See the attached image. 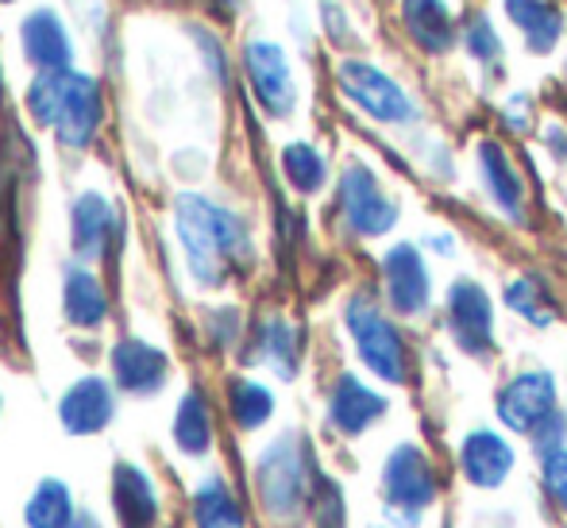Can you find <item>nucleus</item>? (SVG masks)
<instances>
[{"mask_svg":"<svg viewBox=\"0 0 567 528\" xmlns=\"http://www.w3.org/2000/svg\"><path fill=\"white\" fill-rule=\"evenodd\" d=\"M174 224H178V239L186 247L189 270H194V278L202 286H220L251 255L244 220L197 194L178 197Z\"/></svg>","mask_w":567,"mask_h":528,"instance_id":"obj_1","label":"nucleus"},{"mask_svg":"<svg viewBox=\"0 0 567 528\" xmlns=\"http://www.w3.org/2000/svg\"><path fill=\"white\" fill-rule=\"evenodd\" d=\"M28 108L39 124L54 127V135L66 147H90L101 127V116H105L97 82L85 74H70V70L39 74L35 85L28 90Z\"/></svg>","mask_w":567,"mask_h":528,"instance_id":"obj_2","label":"nucleus"},{"mask_svg":"<svg viewBox=\"0 0 567 528\" xmlns=\"http://www.w3.org/2000/svg\"><path fill=\"white\" fill-rule=\"evenodd\" d=\"M313 463H309V447L298 436H278L267 452L259 455L255 467V486H259V501L275 521H290L309 506L313 494Z\"/></svg>","mask_w":567,"mask_h":528,"instance_id":"obj_3","label":"nucleus"},{"mask_svg":"<svg viewBox=\"0 0 567 528\" xmlns=\"http://www.w3.org/2000/svg\"><path fill=\"white\" fill-rule=\"evenodd\" d=\"M343 324H348L367 371L379 382L402 386L405 374H410V351H405V340L394 328V320L382 313L367 293H355V298L348 301V309H343Z\"/></svg>","mask_w":567,"mask_h":528,"instance_id":"obj_4","label":"nucleus"},{"mask_svg":"<svg viewBox=\"0 0 567 528\" xmlns=\"http://www.w3.org/2000/svg\"><path fill=\"white\" fill-rule=\"evenodd\" d=\"M441 478L429 459V452L413 439H402L382 463V501L405 525H417L436 506Z\"/></svg>","mask_w":567,"mask_h":528,"instance_id":"obj_5","label":"nucleus"},{"mask_svg":"<svg viewBox=\"0 0 567 528\" xmlns=\"http://www.w3.org/2000/svg\"><path fill=\"white\" fill-rule=\"evenodd\" d=\"M337 82L343 97L363 108L371 120H379V124H410L417 116V105L410 101V93L390 74H382L379 66H371V62H359V59L340 62Z\"/></svg>","mask_w":567,"mask_h":528,"instance_id":"obj_6","label":"nucleus"},{"mask_svg":"<svg viewBox=\"0 0 567 528\" xmlns=\"http://www.w3.org/2000/svg\"><path fill=\"white\" fill-rule=\"evenodd\" d=\"M340 213L348 220V228L363 239L386 236L398 224V205L386 189L379 186L371 170L363 163H351L340 174Z\"/></svg>","mask_w":567,"mask_h":528,"instance_id":"obj_7","label":"nucleus"},{"mask_svg":"<svg viewBox=\"0 0 567 528\" xmlns=\"http://www.w3.org/2000/svg\"><path fill=\"white\" fill-rule=\"evenodd\" d=\"M494 413H498V421L506 424L509 432L533 436L553 413H560L556 410V379L548 371L514 374V379L498 390V397H494Z\"/></svg>","mask_w":567,"mask_h":528,"instance_id":"obj_8","label":"nucleus"},{"mask_svg":"<svg viewBox=\"0 0 567 528\" xmlns=\"http://www.w3.org/2000/svg\"><path fill=\"white\" fill-rule=\"evenodd\" d=\"M449 328L467 355H491L494 348V306L491 293L471 278L449 290Z\"/></svg>","mask_w":567,"mask_h":528,"instance_id":"obj_9","label":"nucleus"},{"mask_svg":"<svg viewBox=\"0 0 567 528\" xmlns=\"http://www.w3.org/2000/svg\"><path fill=\"white\" fill-rule=\"evenodd\" d=\"M382 278H386V301L398 317H421L433 301V282L429 267L413 244H394L382 259Z\"/></svg>","mask_w":567,"mask_h":528,"instance_id":"obj_10","label":"nucleus"},{"mask_svg":"<svg viewBox=\"0 0 567 528\" xmlns=\"http://www.w3.org/2000/svg\"><path fill=\"white\" fill-rule=\"evenodd\" d=\"M517 467V452L502 432L494 428H475L463 436L460 444V470L471 486L478 490H498Z\"/></svg>","mask_w":567,"mask_h":528,"instance_id":"obj_11","label":"nucleus"},{"mask_svg":"<svg viewBox=\"0 0 567 528\" xmlns=\"http://www.w3.org/2000/svg\"><path fill=\"white\" fill-rule=\"evenodd\" d=\"M247 62V77H251V90L259 97V105L270 112V116H290L293 112V74L290 62H286L282 46L278 43H247L244 51Z\"/></svg>","mask_w":567,"mask_h":528,"instance_id":"obj_12","label":"nucleus"},{"mask_svg":"<svg viewBox=\"0 0 567 528\" xmlns=\"http://www.w3.org/2000/svg\"><path fill=\"white\" fill-rule=\"evenodd\" d=\"M382 413H386V397L379 390H371L355 374H340L329 397V424L340 436H363L374 421H382Z\"/></svg>","mask_w":567,"mask_h":528,"instance_id":"obj_13","label":"nucleus"},{"mask_svg":"<svg viewBox=\"0 0 567 528\" xmlns=\"http://www.w3.org/2000/svg\"><path fill=\"white\" fill-rule=\"evenodd\" d=\"M171 374V359L143 340H120L113 348V379L127 394H158Z\"/></svg>","mask_w":567,"mask_h":528,"instance_id":"obj_14","label":"nucleus"},{"mask_svg":"<svg viewBox=\"0 0 567 528\" xmlns=\"http://www.w3.org/2000/svg\"><path fill=\"white\" fill-rule=\"evenodd\" d=\"M59 417L74 436H93L113 421V390L105 379H82L62 394Z\"/></svg>","mask_w":567,"mask_h":528,"instance_id":"obj_15","label":"nucleus"},{"mask_svg":"<svg viewBox=\"0 0 567 528\" xmlns=\"http://www.w3.org/2000/svg\"><path fill=\"white\" fill-rule=\"evenodd\" d=\"M113 509L124 528H155L158 521V490L147 478V470L132 463L113 467Z\"/></svg>","mask_w":567,"mask_h":528,"instance_id":"obj_16","label":"nucleus"},{"mask_svg":"<svg viewBox=\"0 0 567 528\" xmlns=\"http://www.w3.org/2000/svg\"><path fill=\"white\" fill-rule=\"evenodd\" d=\"M478 170H483V182H486V189H491L494 205H498L506 216H514V220H522L525 216V182H522V174H517V166L509 163L502 143H494V139L478 143Z\"/></svg>","mask_w":567,"mask_h":528,"instance_id":"obj_17","label":"nucleus"},{"mask_svg":"<svg viewBox=\"0 0 567 528\" xmlns=\"http://www.w3.org/2000/svg\"><path fill=\"white\" fill-rule=\"evenodd\" d=\"M20 39H23V51H28V59L35 62L43 74L70 66V54H74V51H70V35H66V28H62L54 12H31L28 20H23V28H20Z\"/></svg>","mask_w":567,"mask_h":528,"instance_id":"obj_18","label":"nucleus"},{"mask_svg":"<svg viewBox=\"0 0 567 528\" xmlns=\"http://www.w3.org/2000/svg\"><path fill=\"white\" fill-rule=\"evenodd\" d=\"M402 20L421 51L444 54L455 43V20L444 0H402Z\"/></svg>","mask_w":567,"mask_h":528,"instance_id":"obj_19","label":"nucleus"},{"mask_svg":"<svg viewBox=\"0 0 567 528\" xmlns=\"http://www.w3.org/2000/svg\"><path fill=\"white\" fill-rule=\"evenodd\" d=\"M113 239V209L101 194H82L74 201V251L78 259L93 262L105 255Z\"/></svg>","mask_w":567,"mask_h":528,"instance_id":"obj_20","label":"nucleus"},{"mask_svg":"<svg viewBox=\"0 0 567 528\" xmlns=\"http://www.w3.org/2000/svg\"><path fill=\"white\" fill-rule=\"evenodd\" d=\"M506 15L522 28L529 51L548 54L564 35V15L553 0H506Z\"/></svg>","mask_w":567,"mask_h":528,"instance_id":"obj_21","label":"nucleus"},{"mask_svg":"<svg viewBox=\"0 0 567 528\" xmlns=\"http://www.w3.org/2000/svg\"><path fill=\"white\" fill-rule=\"evenodd\" d=\"M194 521L197 528H244V509L225 478H205L194 494Z\"/></svg>","mask_w":567,"mask_h":528,"instance_id":"obj_22","label":"nucleus"},{"mask_svg":"<svg viewBox=\"0 0 567 528\" xmlns=\"http://www.w3.org/2000/svg\"><path fill=\"white\" fill-rule=\"evenodd\" d=\"M23 521L28 528H74V498H70L66 483L43 478L23 509Z\"/></svg>","mask_w":567,"mask_h":528,"instance_id":"obj_23","label":"nucleus"},{"mask_svg":"<svg viewBox=\"0 0 567 528\" xmlns=\"http://www.w3.org/2000/svg\"><path fill=\"white\" fill-rule=\"evenodd\" d=\"M174 444L186 455H205L213 447V417L197 390H189L178 402V413H174Z\"/></svg>","mask_w":567,"mask_h":528,"instance_id":"obj_24","label":"nucleus"},{"mask_svg":"<svg viewBox=\"0 0 567 528\" xmlns=\"http://www.w3.org/2000/svg\"><path fill=\"white\" fill-rule=\"evenodd\" d=\"M66 317L78 328H97L109 317V298L90 270H70L66 275Z\"/></svg>","mask_w":567,"mask_h":528,"instance_id":"obj_25","label":"nucleus"},{"mask_svg":"<svg viewBox=\"0 0 567 528\" xmlns=\"http://www.w3.org/2000/svg\"><path fill=\"white\" fill-rule=\"evenodd\" d=\"M228 410H231V421H236L239 428L255 432L270 421V413H275V397H270V390L262 386V382L236 379L228 386Z\"/></svg>","mask_w":567,"mask_h":528,"instance_id":"obj_26","label":"nucleus"},{"mask_svg":"<svg viewBox=\"0 0 567 528\" xmlns=\"http://www.w3.org/2000/svg\"><path fill=\"white\" fill-rule=\"evenodd\" d=\"M259 343H262V359L270 363V371L282 374V379H293V374H298L301 340H298V328H293L290 320H267Z\"/></svg>","mask_w":567,"mask_h":528,"instance_id":"obj_27","label":"nucleus"},{"mask_svg":"<svg viewBox=\"0 0 567 528\" xmlns=\"http://www.w3.org/2000/svg\"><path fill=\"white\" fill-rule=\"evenodd\" d=\"M282 170L298 194H317L329 182V166H324L321 151L309 147V143H290L282 151Z\"/></svg>","mask_w":567,"mask_h":528,"instance_id":"obj_28","label":"nucleus"},{"mask_svg":"<svg viewBox=\"0 0 567 528\" xmlns=\"http://www.w3.org/2000/svg\"><path fill=\"white\" fill-rule=\"evenodd\" d=\"M506 306L537 328H548L556 317L553 298H548V290L537 282V278H514V282L506 286Z\"/></svg>","mask_w":567,"mask_h":528,"instance_id":"obj_29","label":"nucleus"},{"mask_svg":"<svg viewBox=\"0 0 567 528\" xmlns=\"http://www.w3.org/2000/svg\"><path fill=\"white\" fill-rule=\"evenodd\" d=\"M309 509H313L317 528H348V506H343L340 483H332V478L321 475V470H317V478H313Z\"/></svg>","mask_w":567,"mask_h":528,"instance_id":"obj_30","label":"nucleus"},{"mask_svg":"<svg viewBox=\"0 0 567 528\" xmlns=\"http://www.w3.org/2000/svg\"><path fill=\"white\" fill-rule=\"evenodd\" d=\"M540 483L556 509H567V447L540 455Z\"/></svg>","mask_w":567,"mask_h":528,"instance_id":"obj_31","label":"nucleus"},{"mask_svg":"<svg viewBox=\"0 0 567 528\" xmlns=\"http://www.w3.org/2000/svg\"><path fill=\"white\" fill-rule=\"evenodd\" d=\"M463 43H467V54L478 62H494L502 54V39L494 35L491 20H483V15H475V20L467 23V31H463Z\"/></svg>","mask_w":567,"mask_h":528,"instance_id":"obj_32","label":"nucleus"},{"mask_svg":"<svg viewBox=\"0 0 567 528\" xmlns=\"http://www.w3.org/2000/svg\"><path fill=\"white\" fill-rule=\"evenodd\" d=\"M533 447H537L540 455H548V452H560L564 447V439H567V417L564 413H553L545 424H540L537 432H533Z\"/></svg>","mask_w":567,"mask_h":528,"instance_id":"obj_33","label":"nucleus"},{"mask_svg":"<svg viewBox=\"0 0 567 528\" xmlns=\"http://www.w3.org/2000/svg\"><path fill=\"white\" fill-rule=\"evenodd\" d=\"M205 4L217 8V12H225V15H228V12H236V8L244 4V0H205Z\"/></svg>","mask_w":567,"mask_h":528,"instance_id":"obj_34","label":"nucleus"},{"mask_svg":"<svg viewBox=\"0 0 567 528\" xmlns=\"http://www.w3.org/2000/svg\"><path fill=\"white\" fill-rule=\"evenodd\" d=\"M429 244H433L436 251H444V255L452 251V239H449V236H433V239H429Z\"/></svg>","mask_w":567,"mask_h":528,"instance_id":"obj_35","label":"nucleus"},{"mask_svg":"<svg viewBox=\"0 0 567 528\" xmlns=\"http://www.w3.org/2000/svg\"><path fill=\"white\" fill-rule=\"evenodd\" d=\"M4 4H8V0H4Z\"/></svg>","mask_w":567,"mask_h":528,"instance_id":"obj_36","label":"nucleus"}]
</instances>
